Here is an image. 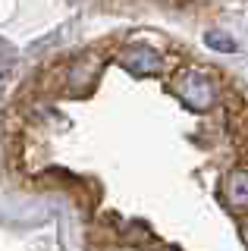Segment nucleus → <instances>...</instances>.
Listing matches in <instances>:
<instances>
[{
    "mask_svg": "<svg viewBox=\"0 0 248 251\" xmlns=\"http://www.w3.org/2000/svg\"><path fill=\"white\" fill-rule=\"evenodd\" d=\"M173 88H176L182 104L192 107V110H207L214 104V98H217L214 82L207 75H201V73H179L176 82H173Z\"/></svg>",
    "mask_w": 248,
    "mask_h": 251,
    "instance_id": "f257e3e1",
    "label": "nucleus"
},
{
    "mask_svg": "<svg viewBox=\"0 0 248 251\" xmlns=\"http://www.w3.org/2000/svg\"><path fill=\"white\" fill-rule=\"evenodd\" d=\"M120 63L135 75H154L160 73V53L151 50V47H129L120 57Z\"/></svg>",
    "mask_w": 248,
    "mask_h": 251,
    "instance_id": "f03ea898",
    "label": "nucleus"
},
{
    "mask_svg": "<svg viewBox=\"0 0 248 251\" xmlns=\"http://www.w3.org/2000/svg\"><path fill=\"white\" fill-rule=\"evenodd\" d=\"M223 195L232 207H248V173L245 170H232L223 179Z\"/></svg>",
    "mask_w": 248,
    "mask_h": 251,
    "instance_id": "7ed1b4c3",
    "label": "nucleus"
},
{
    "mask_svg": "<svg viewBox=\"0 0 248 251\" xmlns=\"http://www.w3.org/2000/svg\"><path fill=\"white\" fill-rule=\"evenodd\" d=\"M207 44H211L214 50H226V53H232V50H236L232 38H226L223 31H207Z\"/></svg>",
    "mask_w": 248,
    "mask_h": 251,
    "instance_id": "20e7f679",
    "label": "nucleus"
}]
</instances>
